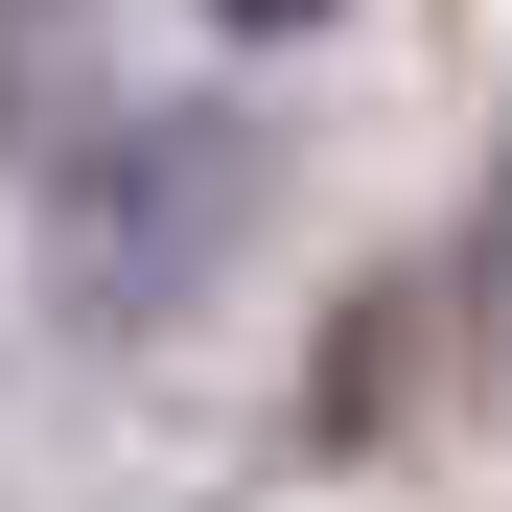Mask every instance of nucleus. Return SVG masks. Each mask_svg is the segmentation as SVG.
Listing matches in <instances>:
<instances>
[{"label": "nucleus", "mask_w": 512, "mask_h": 512, "mask_svg": "<svg viewBox=\"0 0 512 512\" xmlns=\"http://www.w3.org/2000/svg\"><path fill=\"white\" fill-rule=\"evenodd\" d=\"M210 24H326V0H210Z\"/></svg>", "instance_id": "f257e3e1"}]
</instances>
